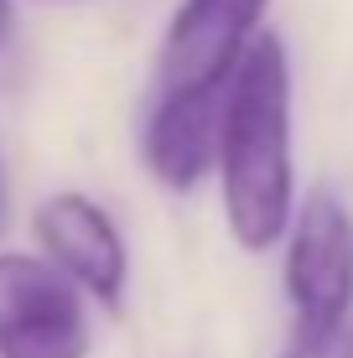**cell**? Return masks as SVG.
Here are the masks:
<instances>
[{"label":"cell","mask_w":353,"mask_h":358,"mask_svg":"<svg viewBox=\"0 0 353 358\" xmlns=\"http://www.w3.org/2000/svg\"><path fill=\"white\" fill-rule=\"evenodd\" d=\"M271 0H177L161 36L156 94H229L234 73L260 42Z\"/></svg>","instance_id":"4"},{"label":"cell","mask_w":353,"mask_h":358,"mask_svg":"<svg viewBox=\"0 0 353 358\" xmlns=\"http://www.w3.org/2000/svg\"><path fill=\"white\" fill-rule=\"evenodd\" d=\"M281 358H353V327L322 332V338H301V332H296Z\"/></svg>","instance_id":"7"},{"label":"cell","mask_w":353,"mask_h":358,"mask_svg":"<svg viewBox=\"0 0 353 358\" xmlns=\"http://www.w3.org/2000/svg\"><path fill=\"white\" fill-rule=\"evenodd\" d=\"M10 27H16V10H10V0H0V52L10 42Z\"/></svg>","instance_id":"9"},{"label":"cell","mask_w":353,"mask_h":358,"mask_svg":"<svg viewBox=\"0 0 353 358\" xmlns=\"http://www.w3.org/2000/svg\"><path fill=\"white\" fill-rule=\"evenodd\" d=\"M10 224V171H6V151H0V234Z\"/></svg>","instance_id":"8"},{"label":"cell","mask_w":353,"mask_h":358,"mask_svg":"<svg viewBox=\"0 0 353 358\" xmlns=\"http://www.w3.org/2000/svg\"><path fill=\"white\" fill-rule=\"evenodd\" d=\"M224 109L229 94H151L141 156L166 192H192L218 171Z\"/></svg>","instance_id":"6"},{"label":"cell","mask_w":353,"mask_h":358,"mask_svg":"<svg viewBox=\"0 0 353 358\" xmlns=\"http://www.w3.org/2000/svg\"><path fill=\"white\" fill-rule=\"evenodd\" d=\"M31 234H36L42 260L52 270H63L94 306H104V312L125 306L130 250H125V234H120L115 213L99 197H89L78 187L47 192L31 208Z\"/></svg>","instance_id":"5"},{"label":"cell","mask_w":353,"mask_h":358,"mask_svg":"<svg viewBox=\"0 0 353 358\" xmlns=\"http://www.w3.org/2000/svg\"><path fill=\"white\" fill-rule=\"evenodd\" d=\"M89 296L42 255L0 250V358H89Z\"/></svg>","instance_id":"3"},{"label":"cell","mask_w":353,"mask_h":358,"mask_svg":"<svg viewBox=\"0 0 353 358\" xmlns=\"http://www.w3.org/2000/svg\"><path fill=\"white\" fill-rule=\"evenodd\" d=\"M281 286L301 338L353 327V213L333 187H312L301 197L286 234Z\"/></svg>","instance_id":"2"},{"label":"cell","mask_w":353,"mask_h":358,"mask_svg":"<svg viewBox=\"0 0 353 358\" xmlns=\"http://www.w3.org/2000/svg\"><path fill=\"white\" fill-rule=\"evenodd\" d=\"M218 197L234 244L250 255L275 250L301 208L296 156H291V57L275 31L250 47L229 89L224 141H218Z\"/></svg>","instance_id":"1"}]
</instances>
